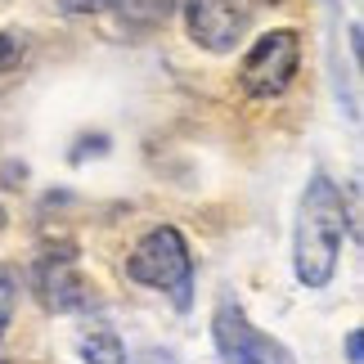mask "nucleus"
<instances>
[{
	"instance_id": "obj_1",
	"label": "nucleus",
	"mask_w": 364,
	"mask_h": 364,
	"mask_svg": "<svg viewBox=\"0 0 364 364\" xmlns=\"http://www.w3.org/2000/svg\"><path fill=\"white\" fill-rule=\"evenodd\" d=\"M346 234H351V212H346L342 189L324 171H315L297 207V230H292V270L311 292L333 284Z\"/></svg>"
},
{
	"instance_id": "obj_2",
	"label": "nucleus",
	"mask_w": 364,
	"mask_h": 364,
	"mask_svg": "<svg viewBox=\"0 0 364 364\" xmlns=\"http://www.w3.org/2000/svg\"><path fill=\"white\" fill-rule=\"evenodd\" d=\"M126 274L144 288H162L176 301V311L193 306V257L189 243L176 225H153L144 239L131 247L126 257Z\"/></svg>"
},
{
	"instance_id": "obj_3",
	"label": "nucleus",
	"mask_w": 364,
	"mask_h": 364,
	"mask_svg": "<svg viewBox=\"0 0 364 364\" xmlns=\"http://www.w3.org/2000/svg\"><path fill=\"white\" fill-rule=\"evenodd\" d=\"M301 68V36L292 27H270L252 41V50L239 63V86L252 100H279Z\"/></svg>"
},
{
	"instance_id": "obj_4",
	"label": "nucleus",
	"mask_w": 364,
	"mask_h": 364,
	"mask_svg": "<svg viewBox=\"0 0 364 364\" xmlns=\"http://www.w3.org/2000/svg\"><path fill=\"white\" fill-rule=\"evenodd\" d=\"M212 342L225 364H297L279 338L261 333L234 297H220L212 311Z\"/></svg>"
},
{
	"instance_id": "obj_5",
	"label": "nucleus",
	"mask_w": 364,
	"mask_h": 364,
	"mask_svg": "<svg viewBox=\"0 0 364 364\" xmlns=\"http://www.w3.org/2000/svg\"><path fill=\"white\" fill-rule=\"evenodd\" d=\"M257 9H261L257 0H185V27H189L193 46L225 54L243 41Z\"/></svg>"
},
{
	"instance_id": "obj_6",
	"label": "nucleus",
	"mask_w": 364,
	"mask_h": 364,
	"mask_svg": "<svg viewBox=\"0 0 364 364\" xmlns=\"http://www.w3.org/2000/svg\"><path fill=\"white\" fill-rule=\"evenodd\" d=\"M36 292L46 301V311L54 315H68V311H81L90 301V284L81 279L77 270V247H50L46 257L36 261Z\"/></svg>"
},
{
	"instance_id": "obj_7",
	"label": "nucleus",
	"mask_w": 364,
	"mask_h": 364,
	"mask_svg": "<svg viewBox=\"0 0 364 364\" xmlns=\"http://www.w3.org/2000/svg\"><path fill=\"white\" fill-rule=\"evenodd\" d=\"M63 14H122L131 18L135 27H153V23H166L171 14V0H59Z\"/></svg>"
},
{
	"instance_id": "obj_8",
	"label": "nucleus",
	"mask_w": 364,
	"mask_h": 364,
	"mask_svg": "<svg viewBox=\"0 0 364 364\" xmlns=\"http://www.w3.org/2000/svg\"><path fill=\"white\" fill-rule=\"evenodd\" d=\"M77 351H81V360H86V364H126V346H122V338H117L113 328L86 333Z\"/></svg>"
},
{
	"instance_id": "obj_9",
	"label": "nucleus",
	"mask_w": 364,
	"mask_h": 364,
	"mask_svg": "<svg viewBox=\"0 0 364 364\" xmlns=\"http://www.w3.org/2000/svg\"><path fill=\"white\" fill-rule=\"evenodd\" d=\"M14 306H18V284H14L9 270H0V338H5V328L14 319Z\"/></svg>"
},
{
	"instance_id": "obj_10",
	"label": "nucleus",
	"mask_w": 364,
	"mask_h": 364,
	"mask_svg": "<svg viewBox=\"0 0 364 364\" xmlns=\"http://www.w3.org/2000/svg\"><path fill=\"white\" fill-rule=\"evenodd\" d=\"M23 54H27L23 36H14V32H0V73L18 68V63H23Z\"/></svg>"
},
{
	"instance_id": "obj_11",
	"label": "nucleus",
	"mask_w": 364,
	"mask_h": 364,
	"mask_svg": "<svg viewBox=\"0 0 364 364\" xmlns=\"http://www.w3.org/2000/svg\"><path fill=\"white\" fill-rule=\"evenodd\" d=\"M346 364H364V333L360 328L346 333Z\"/></svg>"
},
{
	"instance_id": "obj_12",
	"label": "nucleus",
	"mask_w": 364,
	"mask_h": 364,
	"mask_svg": "<svg viewBox=\"0 0 364 364\" xmlns=\"http://www.w3.org/2000/svg\"><path fill=\"white\" fill-rule=\"evenodd\" d=\"M135 364H176V355H171V351H158V346H153V351H139V355H135Z\"/></svg>"
},
{
	"instance_id": "obj_13",
	"label": "nucleus",
	"mask_w": 364,
	"mask_h": 364,
	"mask_svg": "<svg viewBox=\"0 0 364 364\" xmlns=\"http://www.w3.org/2000/svg\"><path fill=\"white\" fill-rule=\"evenodd\" d=\"M0 230H5V207H0Z\"/></svg>"
},
{
	"instance_id": "obj_14",
	"label": "nucleus",
	"mask_w": 364,
	"mask_h": 364,
	"mask_svg": "<svg viewBox=\"0 0 364 364\" xmlns=\"http://www.w3.org/2000/svg\"><path fill=\"white\" fill-rule=\"evenodd\" d=\"M0 364H5V360H0Z\"/></svg>"
}]
</instances>
